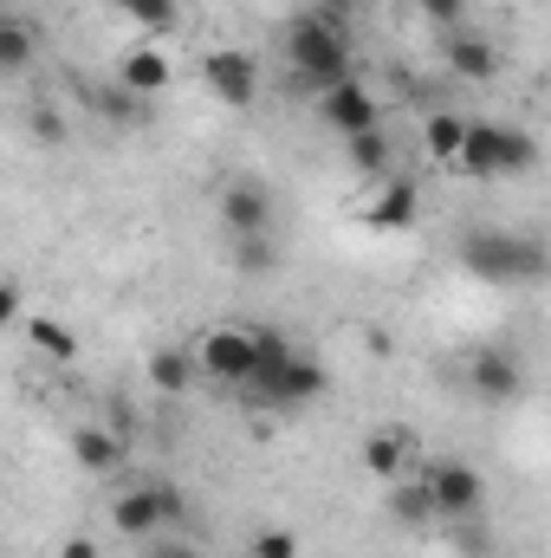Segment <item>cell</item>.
Wrapping results in <instances>:
<instances>
[{"label":"cell","mask_w":551,"mask_h":558,"mask_svg":"<svg viewBox=\"0 0 551 558\" xmlns=\"http://www.w3.org/2000/svg\"><path fill=\"white\" fill-rule=\"evenodd\" d=\"M532 7H539V0H532Z\"/></svg>","instance_id":"4dcf8cb0"},{"label":"cell","mask_w":551,"mask_h":558,"mask_svg":"<svg viewBox=\"0 0 551 558\" xmlns=\"http://www.w3.org/2000/svg\"><path fill=\"white\" fill-rule=\"evenodd\" d=\"M33 52H39V33L20 20H0V78H20L33 65Z\"/></svg>","instance_id":"e0dca14e"},{"label":"cell","mask_w":551,"mask_h":558,"mask_svg":"<svg viewBox=\"0 0 551 558\" xmlns=\"http://www.w3.org/2000/svg\"><path fill=\"white\" fill-rule=\"evenodd\" d=\"M344 156L364 169V175H383L390 169V137L383 131H364V137H344Z\"/></svg>","instance_id":"7402d4cb"},{"label":"cell","mask_w":551,"mask_h":558,"mask_svg":"<svg viewBox=\"0 0 551 558\" xmlns=\"http://www.w3.org/2000/svg\"><path fill=\"white\" fill-rule=\"evenodd\" d=\"M111 526H118L124 539H156V533H162V500H156V481H137V487H124V494L111 500Z\"/></svg>","instance_id":"8fae6325"},{"label":"cell","mask_w":551,"mask_h":558,"mask_svg":"<svg viewBox=\"0 0 551 558\" xmlns=\"http://www.w3.org/2000/svg\"><path fill=\"white\" fill-rule=\"evenodd\" d=\"M26 338H33L46 357H59V364H72V357H78V338H72L59 318H46V312H33V318H26Z\"/></svg>","instance_id":"ac0fdd59"},{"label":"cell","mask_w":551,"mask_h":558,"mask_svg":"<svg viewBox=\"0 0 551 558\" xmlns=\"http://www.w3.org/2000/svg\"><path fill=\"white\" fill-rule=\"evenodd\" d=\"M254 558H298V539H292L285 526H267V533L254 539Z\"/></svg>","instance_id":"d4e9b609"},{"label":"cell","mask_w":551,"mask_h":558,"mask_svg":"<svg viewBox=\"0 0 551 558\" xmlns=\"http://www.w3.org/2000/svg\"><path fill=\"white\" fill-rule=\"evenodd\" d=\"M415 208H421V195L409 175H383V195L370 202V228H415Z\"/></svg>","instance_id":"5bb4252c"},{"label":"cell","mask_w":551,"mask_h":558,"mask_svg":"<svg viewBox=\"0 0 551 558\" xmlns=\"http://www.w3.org/2000/svg\"><path fill=\"white\" fill-rule=\"evenodd\" d=\"M65 558H98V546L91 539H65Z\"/></svg>","instance_id":"f546056e"},{"label":"cell","mask_w":551,"mask_h":558,"mask_svg":"<svg viewBox=\"0 0 551 558\" xmlns=\"http://www.w3.org/2000/svg\"><path fill=\"white\" fill-rule=\"evenodd\" d=\"M254 331L247 325H215L201 344H195V371H208L215 384H228V390H241L247 377H254Z\"/></svg>","instance_id":"5b68a950"},{"label":"cell","mask_w":551,"mask_h":558,"mask_svg":"<svg viewBox=\"0 0 551 558\" xmlns=\"http://www.w3.org/2000/svg\"><path fill=\"white\" fill-rule=\"evenodd\" d=\"M285 65H292V78L311 85V92L344 85V78H351V39H344V26H331L325 13H298V20L285 26Z\"/></svg>","instance_id":"6da1fadb"},{"label":"cell","mask_w":551,"mask_h":558,"mask_svg":"<svg viewBox=\"0 0 551 558\" xmlns=\"http://www.w3.org/2000/svg\"><path fill=\"white\" fill-rule=\"evenodd\" d=\"M390 513H396L403 526L434 520V507H428V487H421V481H390Z\"/></svg>","instance_id":"44dd1931"},{"label":"cell","mask_w":551,"mask_h":558,"mask_svg":"<svg viewBox=\"0 0 551 558\" xmlns=\"http://www.w3.org/2000/svg\"><path fill=\"white\" fill-rule=\"evenodd\" d=\"M364 468L377 481H403V468H409V428H370L364 435Z\"/></svg>","instance_id":"4fadbf2b"},{"label":"cell","mask_w":551,"mask_h":558,"mask_svg":"<svg viewBox=\"0 0 551 558\" xmlns=\"http://www.w3.org/2000/svg\"><path fill=\"white\" fill-rule=\"evenodd\" d=\"M201 78H208V92H215L228 111H247V105L260 98V65H254V52H241V46H215V52L201 59Z\"/></svg>","instance_id":"52a82bcc"},{"label":"cell","mask_w":551,"mask_h":558,"mask_svg":"<svg viewBox=\"0 0 551 558\" xmlns=\"http://www.w3.org/2000/svg\"><path fill=\"white\" fill-rule=\"evenodd\" d=\"M20 318H26V305H20V286L0 274V325H20Z\"/></svg>","instance_id":"83f0119b"},{"label":"cell","mask_w":551,"mask_h":558,"mask_svg":"<svg viewBox=\"0 0 551 558\" xmlns=\"http://www.w3.org/2000/svg\"><path fill=\"white\" fill-rule=\"evenodd\" d=\"M143 33H175V0H118Z\"/></svg>","instance_id":"603a6c76"},{"label":"cell","mask_w":551,"mask_h":558,"mask_svg":"<svg viewBox=\"0 0 551 558\" xmlns=\"http://www.w3.org/2000/svg\"><path fill=\"white\" fill-rule=\"evenodd\" d=\"M234 267L241 274H267L273 267V234H234Z\"/></svg>","instance_id":"cb8c5ba5"},{"label":"cell","mask_w":551,"mask_h":558,"mask_svg":"<svg viewBox=\"0 0 551 558\" xmlns=\"http://www.w3.org/2000/svg\"><path fill=\"white\" fill-rule=\"evenodd\" d=\"M467 384H474L480 403H513V397L526 390V371H519L513 351H480V357L467 364Z\"/></svg>","instance_id":"30bf717a"},{"label":"cell","mask_w":551,"mask_h":558,"mask_svg":"<svg viewBox=\"0 0 551 558\" xmlns=\"http://www.w3.org/2000/svg\"><path fill=\"white\" fill-rule=\"evenodd\" d=\"M26 124H33V137H39V143H65V118H59L52 105H39V111H26Z\"/></svg>","instance_id":"484cf974"},{"label":"cell","mask_w":551,"mask_h":558,"mask_svg":"<svg viewBox=\"0 0 551 558\" xmlns=\"http://www.w3.org/2000/svg\"><path fill=\"white\" fill-rule=\"evenodd\" d=\"M156 558H201V553H195L188 539H162V546H156Z\"/></svg>","instance_id":"f1b7e54d"},{"label":"cell","mask_w":551,"mask_h":558,"mask_svg":"<svg viewBox=\"0 0 551 558\" xmlns=\"http://www.w3.org/2000/svg\"><path fill=\"white\" fill-rule=\"evenodd\" d=\"M221 221H228V234H273V195H267V182L260 175H234L221 189Z\"/></svg>","instance_id":"9c48e42d"},{"label":"cell","mask_w":551,"mask_h":558,"mask_svg":"<svg viewBox=\"0 0 551 558\" xmlns=\"http://www.w3.org/2000/svg\"><path fill=\"white\" fill-rule=\"evenodd\" d=\"M318 118H325L338 137H364V131H383V111H377V98H370L357 78H344V85L318 92Z\"/></svg>","instance_id":"ba28073f"},{"label":"cell","mask_w":551,"mask_h":558,"mask_svg":"<svg viewBox=\"0 0 551 558\" xmlns=\"http://www.w3.org/2000/svg\"><path fill=\"white\" fill-rule=\"evenodd\" d=\"M461 137H467V118H454V111H434L428 118V156L434 162H454L461 156Z\"/></svg>","instance_id":"ffe728a7"},{"label":"cell","mask_w":551,"mask_h":558,"mask_svg":"<svg viewBox=\"0 0 551 558\" xmlns=\"http://www.w3.org/2000/svg\"><path fill=\"white\" fill-rule=\"evenodd\" d=\"M72 461H78L85 474H111V468L124 461V441H118L111 428H78V435H72Z\"/></svg>","instance_id":"9a60e30c"},{"label":"cell","mask_w":551,"mask_h":558,"mask_svg":"<svg viewBox=\"0 0 551 558\" xmlns=\"http://www.w3.org/2000/svg\"><path fill=\"white\" fill-rule=\"evenodd\" d=\"M461 267L487 286H532V279H546V247L513 228H474L461 241Z\"/></svg>","instance_id":"7a4b0ae2"},{"label":"cell","mask_w":551,"mask_h":558,"mask_svg":"<svg viewBox=\"0 0 551 558\" xmlns=\"http://www.w3.org/2000/svg\"><path fill=\"white\" fill-rule=\"evenodd\" d=\"M325 364L318 357H305V351H285L279 364H260L247 384H241V397H254V403H267V410H292V403H311V397H325Z\"/></svg>","instance_id":"277c9868"},{"label":"cell","mask_w":551,"mask_h":558,"mask_svg":"<svg viewBox=\"0 0 551 558\" xmlns=\"http://www.w3.org/2000/svg\"><path fill=\"white\" fill-rule=\"evenodd\" d=\"M474 182H506V175H526L539 162V143L526 137L519 124H493V118H467V137L454 156Z\"/></svg>","instance_id":"3957f363"},{"label":"cell","mask_w":551,"mask_h":558,"mask_svg":"<svg viewBox=\"0 0 551 558\" xmlns=\"http://www.w3.org/2000/svg\"><path fill=\"white\" fill-rule=\"evenodd\" d=\"M188 377H195V357H188V351H156V357H149V384H156L162 397H182Z\"/></svg>","instance_id":"d6986e66"},{"label":"cell","mask_w":551,"mask_h":558,"mask_svg":"<svg viewBox=\"0 0 551 558\" xmlns=\"http://www.w3.org/2000/svg\"><path fill=\"white\" fill-rule=\"evenodd\" d=\"M441 59H448V72L454 78H467V85H487L493 72H500V52L487 46V39H474V33H441Z\"/></svg>","instance_id":"7c38bea8"},{"label":"cell","mask_w":551,"mask_h":558,"mask_svg":"<svg viewBox=\"0 0 551 558\" xmlns=\"http://www.w3.org/2000/svg\"><path fill=\"white\" fill-rule=\"evenodd\" d=\"M415 7H421V13H428L434 26H448V33H454V26L467 20V0H415Z\"/></svg>","instance_id":"4316f807"},{"label":"cell","mask_w":551,"mask_h":558,"mask_svg":"<svg viewBox=\"0 0 551 558\" xmlns=\"http://www.w3.org/2000/svg\"><path fill=\"white\" fill-rule=\"evenodd\" d=\"M428 507H434V520H474L480 513V500H487V481H480V468H467V461H441V468H428Z\"/></svg>","instance_id":"8992f818"},{"label":"cell","mask_w":551,"mask_h":558,"mask_svg":"<svg viewBox=\"0 0 551 558\" xmlns=\"http://www.w3.org/2000/svg\"><path fill=\"white\" fill-rule=\"evenodd\" d=\"M118 85L131 92V98H149V92H162L169 85V59L162 52H124V65H118Z\"/></svg>","instance_id":"2e32d148"}]
</instances>
